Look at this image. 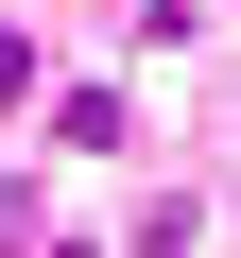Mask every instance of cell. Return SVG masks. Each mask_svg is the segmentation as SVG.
Returning <instances> with one entry per match:
<instances>
[{
    "instance_id": "obj_1",
    "label": "cell",
    "mask_w": 241,
    "mask_h": 258,
    "mask_svg": "<svg viewBox=\"0 0 241 258\" xmlns=\"http://www.w3.org/2000/svg\"><path fill=\"white\" fill-rule=\"evenodd\" d=\"M18 86H35V35H0V103H18Z\"/></svg>"
}]
</instances>
